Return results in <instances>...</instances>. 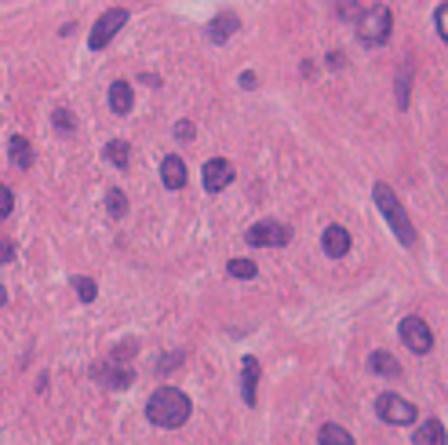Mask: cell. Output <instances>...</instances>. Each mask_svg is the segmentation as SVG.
I'll use <instances>...</instances> for the list:
<instances>
[{
	"label": "cell",
	"instance_id": "1",
	"mask_svg": "<svg viewBox=\"0 0 448 445\" xmlns=\"http://www.w3.org/2000/svg\"><path fill=\"white\" fill-rule=\"evenodd\" d=\"M189 413H194V406H189V398L179 387H157L146 401V416L157 427H182Z\"/></svg>",
	"mask_w": 448,
	"mask_h": 445
},
{
	"label": "cell",
	"instance_id": "2",
	"mask_svg": "<svg viewBox=\"0 0 448 445\" xmlns=\"http://www.w3.org/2000/svg\"><path fill=\"white\" fill-rule=\"evenodd\" d=\"M375 205H379V212H382V219H387V226L394 230V238H397L404 248H412V245L419 241V238H416V226H412L409 212L401 208L397 194H394L387 183H375Z\"/></svg>",
	"mask_w": 448,
	"mask_h": 445
},
{
	"label": "cell",
	"instance_id": "3",
	"mask_svg": "<svg viewBox=\"0 0 448 445\" xmlns=\"http://www.w3.org/2000/svg\"><path fill=\"white\" fill-rule=\"evenodd\" d=\"M390 30H394V15L387 4H372L365 15L357 18V37L365 48H379L390 40Z\"/></svg>",
	"mask_w": 448,
	"mask_h": 445
},
{
	"label": "cell",
	"instance_id": "4",
	"mask_svg": "<svg viewBox=\"0 0 448 445\" xmlns=\"http://www.w3.org/2000/svg\"><path fill=\"white\" fill-rule=\"evenodd\" d=\"M375 416H379L382 423H394V427H409V423H416L419 409L412 406L409 398H401V394H394V391H382V394L375 398Z\"/></svg>",
	"mask_w": 448,
	"mask_h": 445
},
{
	"label": "cell",
	"instance_id": "5",
	"mask_svg": "<svg viewBox=\"0 0 448 445\" xmlns=\"http://www.w3.org/2000/svg\"><path fill=\"white\" fill-rule=\"evenodd\" d=\"M244 241L248 245H255V248H266V245H288L292 241V226H285V223H277V219H259L255 226H248V234H244Z\"/></svg>",
	"mask_w": 448,
	"mask_h": 445
},
{
	"label": "cell",
	"instance_id": "6",
	"mask_svg": "<svg viewBox=\"0 0 448 445\" xmlns=\"http://www.w3.org/2000/svg\"><path fill=\"white\" fill-rule=\"evenodd\" d=\"M124 23H127V11H124V8L102 11V15H99V23H95V30H92V37H88V44H92L95 51H102V48L124 30Z\"/></svg>",
	"mask_w": 448,
	"mask_h": 445
},
{
	"label": "cell",
	"instance_id": "7",
	"mask_svg": "<svg viewBox=\"0 0 448 445\" xmlns=\"http://www.w3.org/2000/svg\"><path fill=\"white\" fill-rule=\"evenodd\" d=\"M401 340H404V347H409L412 354H430L434 350V332H430V325L423 322V317H404L401 322Z\"/></svg>",
	"mask_w": 448,
	"mask_h": 445
},
{
	"label": "cell",
	"instance_id": "8",
	"mask_svg": "<svg viewBox=\"0 0 448 445\" xmlns=\"http://www.w3.org/2000/svg\"><path fill=\"white\" fill-rule=\"evenodd\" d=\"M92 379H99L102 387H113V391H124V387H132L135 384V372L127 369V365H120V362H99L95 369H92Z\"/></svg>",
	"mask_w": 448,
	"mask_h": 445
},
{
	"label": "cell",
	"instance_id": "9",
	"mask_svg": "<svg viewBox=\"0 0 448 445\" xmlns=\"http://www.w3.org/2000/svg\"><path fill=\"white\" fill-rule=\"evenodd\" d=\"M233 183V164L226 157H216L204 164V186L211 190V194H219V190H226Z\"/></svg>",
	"mask_w": 448,
	"mask_h": 445
},
{
	"label": "cell",
	"instance_id": "10",
	"mask_svg": "<svg viewBox=\"0 0 448 445\" xmlns=\"http://www.w3.org/2000/svg\"><path fill=\"white\" fill-rule=\"evenodd\" d=\"M241 398H244V406L259 401V358H251V354L241 365Z\"/></svg>",
	"mask_w": 448,
	"mask_h": 445
},
{
	"label": "cell",
	"instance_id": "11",
	"mask_svg": "<svg viewBox=\"0 0 448 445\" xmlns=\"http://www.w3.org/2000/svg\"><path fill=\"white\" fill-rule=\"evenodd\" d=\"M321 245H325V252H328L332 260H343L347 252H350V230H347V226H339V223H332V226L325 230Z\"/></svg>",
	"mask_w": 448,
	"mask_h": 445
},
{
	"label": "cell",
	"instance_id": "12",
	"mask_svg": "<svg viewBox=\"0 0 448 445\" xmlns=\"http://www.w3.org/2000/svg\"><path fill=\"white\" fill-rule=\"evenodd\" d=\"M412 445H448L444 423L441 420H423L419 427L412 431Z\"/></svg>",
	"mask_w": 448,
	"mask_h": 445
},
{
	"label": "cell",
	"instance_id": "13",
	"mask_svg": "<svg viewBox=\"0 0 448 445\" xmlns=\"http://www.w3.org/2000/svg\"><path fill=\"white\" fill-rule=\"evenodd\" d=\"M237 30H241V18L233 15V11H223V15H216V18H211L208 37L216 40V44H226V40H230L233 33H237Z\"/></svg>",
	"mask_w": 448,
	"mask_h": 445
},
{
	"label": "cell",
	"instance_id": "14",
	"mask_svg": "<svg viewBox=\"0 0 448 445\" xmlns=\"http://www.w3.org/2000/svg\"><path fill=\"white\" fill-rule=\"evenodd\" d=\"M161 179H164L168 190H182V186H186V161L175 157V154H168V157L161 161Z\"/></svg>",
	"mask_w": 448,
	"mask_h": 445
},
{
	"label": "cell",
	"instance_id": "15",
	"mask_svg": "<svg viewBox=\"0 0 448 445\" xmlns=\"http://www.w3.org/2000/svg\"><path fill=\"white\" fill-rule=\"evenodd\" d=\"M132 106H135L132 84H127V80H113V84H110V110L124 117V114H132Z\"/></svg>",
	"mask_w": 448,
	"mask_h": 445
},
{
	"label": "cell",
	"instance_id": "16",
	"mask_svg": "<svg viewBox=\"0 0 448 445\" xmlns=\"http://www.w3.org/2000/svg\"><path fill=\"white\" fill-rule=\"evenodd\" d=\"M368 369H372L375 376H382V379H401V376H404V369L394 362V354H387V350H375V354L368 358Z\"/></svg>",
	"mask_w": 448,
	"mask_h": 445
},
{
	"label": "cell",
	"instance_id": "17",
	"mask_svg": "<svg viewBox=\"0 0 448 445\" xmlns=\"http://www.w3.org/2000/svg\"><path fill=\"white\" fill-rule=\"evenodd\" d=\"M394 95H397V110H409V99H412V62L404 59L397 80H394Z\"/></svg>",
	"mask_w": 448,
	"mask_h": 445
},
{
	"label": "cell",
	"instance_id": "18",
	"mask_svg": "<svg viewBox=\"0 0 448 445\" xmlns=\"http://www.w3.org/2000/svg\"><path fill=\"white\" fill-rule=\"evenodd\" d=\"M8 154H11V164L15 168H30L33 164V146L23 135H11L8 139Z\"/></svg>",
	"mask_w": 448,
	"mask_h": 445
},
{
	"label": "cell",
	"instance_id": "19",
	"mask_svg": "<svg viewBox=\"0 0 448 445\" xmlns=\"http://www.w3.org/2000/svg\"><path fill=\"white\" fill-rule=\"evenodd\" d=\"M317 441H321V445H357L354 434L347 427H339V423H325L321 434H317Z\"/></svg>",
	"mask_w": 448,
	"mask_h": 445
},
{
	"label": "cell",
	"instance_id": "20",
	"mask_svg": "<svg viewBox=\"0 0 448 445\" xmlns=\"http://www.w3.org/2000/svg\"><path fill=\"white\" fill-rule=\"evenodd\" d=\"M106 157H110L117 168H127V161H132V146H127L124 139H113V142H106Z\"/></svg>",
	"mask_w": 448,
	"mask_h": 445
},
{
	"label": "cell",
	"instance_id": "21",
	"mask_svg": "<svg viewBox=\"0 0 448 445\" xmlns=\"http://www.w3.org/2000/svg\"><path fill=\"white\" fill-rule=\"evenodd\" d=\"M226 270H230V278H241V281H251L255 274H259L251 260H230V263H226Z\"/></svg>",
	"mask_w": 448,
	"mask_h": 445
},
{
	"label": "cell",
	"instance_id": "22",
	"mask_svg": "<svg viewBox=\"0 0 448 445\" xmlns=\"http://www.w3.org/2000/svg\"><path fill=\"white\" fill-rule=\"evenodd\" d=\"M106 208H110L113 219H120L124 212H127V197L120 194V190H110V194H106Z\"/></svg>",
	"mask_w": 448,
	"mask_h": 445
},
{
	"label": "cell",
	"instance_id": "23",
	"mask_svg": "<svg viewBox=\"0 0 448 445\" xmlns=\"http://www.w3.org/2000/svg\"><path fill=\"white\" fill-rule=\"evenodd\" d=\"M73 288H77V295H80L84 303H92V300H95V292H99L92 278H73Z\"/></svg>",
	"mask_w": 448,
	"mask_h": 445
},
{
	"label": "cell",
	"instance_id": "24",
	"mask_svg": "<svg viewBox=\"0 0 448 445\" xmlns=\"http://www.w3.org/2000/svg\"><path fill=\"white\" fill-rule=\"evenodd\" d=\"M339 18H343V23H357L361 18V8H357V0H339Z\"/></svg>",
	"mask_w": 448,
	"mask_h": 445
},
{
	"label": "cell",
	"instance_id": "25",
	"mask_svg": "<svg viewBox=\"0 0 448 445\" xmlns=\"http://www.w3.org/2000/svg\"><path fill=\"white\" fill-rule=\"evenodd\" d=\"M51 121H55V128H58V132H66V135L77 128V121H73V114H70V110H55V117H51Z\"/></svg>",
	"mask_w": 448,
	"mask_h": 445
},
{
	"label": "cell",
	"instance_id": "26",
	"mask_svg": "<svg viewBox=\"0 0 448 445\" xmlns=\"http://www.w3.org/2000/svg\"><path fill=\"white\" fill-rule=\"evenodd\" d=\"M434 23H437V33H441V40H444V44H448V0H444V4L437 8V15H434Z\"/></svg>",
	"mask_w": 448,
	"mask_h": 445
},
{
	"label": "cell",
	"instance_id": "27",
	"mask_svg": "<svg viewBox=\"0 0 448 445\" xmlns=\"http://www.w3.org/2000/svg\"><path fill=\"white\" fill-rule=\"evenodd\" d=\"M11 212H15V197H11L8 186H0V219H8Z\"/></svg>",
	"mask_w": 448,
	"mask_h": 445
},
{
	"label": "cell",
	"instance_id": "28",
	"mask_svg": "<svg viewBox=\"0 0 448 445\" xmlns=\"http://www.w3.org/2000/svg\"><path fill=\"white\" fill-rule=\"evenodd\" d=\"M135 347H139L135 340H127V343H120V347H117V350L110 354V362H120V365H124V362H127V354H135Z\"/></svg>",
	"mask_w": 448,
	"mask_h": 445
},
{
	"label": "cell",
	"instance_id": "29",
	"mask_svg": "<svg viewBox=\"0 0 448 445\" xmlns=\"http://www.w3.org/2000/svg\"><path fill=\"white\" fill-rule=\"evenodd\" d=\"M11 260H15V241L0 238V263H11Z\"/></svg>",
	"mask_w": 448,
	"mask_h": 445
},
{
	"label": "cell",
	"instance_id": "30",
	"mask_svg": "<svg viewBox=\"0 0 448 445\" xmlns=\"http://www.w3.org/2000/svg\"><path fill=\"white\" fill-rule=\"evenodd\" d=\"M175 135H179V139H194V124H189V121H179Z\"/></svg>",
	"mask_w": 448,
	"mask_h": 445
},
{
	"label": "cell",
	"instance_id": "31",
	"mask_svg": "<svg viewBox=\"0 0 448 445\" xmlns=\"http://www.w3.org/2000/svg\"><path fill=\"white\" fill-rule=\"evenodd\" d=\"M343 62H347V59L339 55V51H332V55H328V66H332V70H343Z\"/></svg>",
	"mask_w": 448,
	"mask_h": 445
},
{
	"label": "cell",
	"instance_id": "32",
	"mask_svg": "<svg viewBox=\"0 0 448 445\" xmlns=\"http://www.w3.org/2000/svg\"><path fill=\"white\" fill-rule=\"evenodd\" d=\"M255 84H259V77H255V73H241V88H255Z\"/></svg>",
	"mask_w": 448,
	"mask_h": 445
},
{
	"label": "cell",
	"instance_id": "33",
	"mask_svg": "<svg viewBox=\"0 0 448 445\" xmlns=\"http://www.w3.org/2000/svg\"><path fill=\"white\" fill-rule=\"evenodd\" d=\"M179 365V354H168V362H161V372H168V369H175Z\"/></svg>",
	"mask_w": 448,
	"mask_h": 445
},
{
	"label": "cell",
	"instance_id": "34",
	"mask_svg": "<svg viewBox=\"0 0 448 445\" xmlns=\"http://www.w3.org/2000/svg\"><path fill=\"white\" fill-rule=\"evenodd\" d=\"M4 303H8V292H4V288H0V307H4Z\"/></svg>",
	"mask_w": 448,
	"mask_h": 445
}]
</instances>
